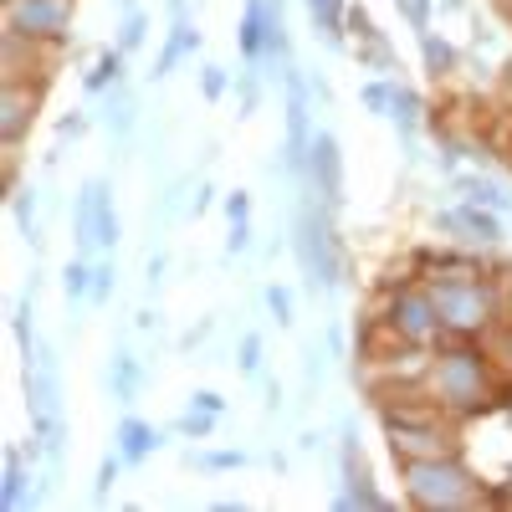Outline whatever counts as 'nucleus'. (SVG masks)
Here are the masks:
<instances>
[{
    "instance_id": "32",
    "label": "nucleus",
    "mask_w": 512,
    "mask_h": 512,
    "mask_svg": "<svg viewBox=\"0 0 512 512\" xmlns=\"http://www.w3.org/2000/svg\"><path fill=\"white\" fill-rule=\"evenodd\" d=\"M364 108L369 113H384V118H390V103H395V82H364Z\"/></svg>"
},
{
    "instance_id": "7",
    "label": "nucleus",
    "mask_w": 512,
    "mask_h": 512,
    "mask_svg": "<svg viewBox=\"0 0 512 512\" xmlns=\"http://www.w3.org/2000/svg\"><path fill=\"white\" fill-rule=\"evenodd\" d=\"M36 108H41V82H6V113H0V139L16 154L26 128L36 123Z\"/></svg>"
},
{
    "instance_id": "39",
    "label": "nucleus",
    "mask_w": 512,
    "mask_h": 512,
    "mask_svg": "<svg viewBox=\"0 0 512 512\" xmlns=\"http://www.w3.org/2000/svg\"><path fill=\"white\" fill-rule=\"evenodd\" d=\"M190 405H195V410H210V415H226V395H221V390H195Z\"/></svg>"
},
{
    "instance_id": "31",
    "label": "nucleus",
    "mask_w": 512,
    "mask_h": 512,
    "mask_svg": "<svg viewBox=\"0 0 512 512\" xmlns=\"http://www.w3.org/2000/svg\"><path fill=\"white\" fill-rule=\"evenodd\" d=\"M262 297H267V313L277 318V328H292V323H297V318H292V292H287L282 282H267Z\"/></svg>"
},
{
    "instance_id": "22",
    "label": "nucleus",
    "mask_w": 512,
    "mask_h": 512,
    "mask_svg": "<svg viewBox=\"0 0 512 512\" xmlns=\"http://www.w3.org/2000/svg\"><path fill=\"white\" fill-rule=\"evenodd\" d=\"M262 82H267V72L251 67V62L236 72V113H241V118H251L256 108H262Z\"/></svg>"
},
{
    "instance_id": "41",
    "label": "nucleus",
    "mask_w": 512,
    "mask_h": 512,
    "mask_svg": "<svg viewBox=\"0 0 512 512\" xmlns=\"http://www.w3.org/2000/svg\"><path fill=\"white\" fill-rule=\"evenodd\" d=\"M262 384H267V400H262V410H267V415H282V384H277V379H267V374H262Z\"/></svg>"
},
{
    "instance_id": "19",
    "label": "nucleus",
    "mask_w": 512,
    "mask_h": 512,
    "mask_svg": "<svg viewBox=\"0 0 512 512\" xmlns=\"http://www.w3.org/2000/svg\"><path fill=\"white\" fill-rule=\"evenodd\" d=\"M62 297L67 303H88L93 297V256H72V262L62 267Z\"/></svg>"
},
{
    "instance_id": "21",
    "label": "nucleus",
    "mask_w": 512,
    "mask_h": 512,
    "mask_svg": "<svg viewBox=\"0 0 512 512\" xmlns=\"http://www.w3.org/2000/svg\"><path fill=\"white\" fill-rule=\"evenodd\" d=\"M236 369L246 374V379H262L267 374V338L262 333H241V344H236Z\"/></svg>"
},
{
    "instance_id": "15",
    "label": "nucleus",
    "mask_w": 512,
    "mask_h": 512,
    "mask_svg": "<svg viewBox=\"0 0 512 512\" xmlns=\"http://www.w3.org/2000/svg\"><path fill=\"white\" fill-rule=\"evenodd\" d=\"M200 52V31L190 21H169V36H164V47H159V62H154V82H164L169 72H175L185 57Z\"/></svg>"
},
{
    "instance_id": "12",
    "label": "nucleus",
    "mask_w": 512,
    "mask_h": 512,
    "mask_svg": "<svg viewBox=\"0 0 512 512\" xmlns=\"http://www.w3.org/2000/svg\"><path fill=\"white\" fill-rule=\"evenodd\" d=\"M144 384H149V364L134 354V349H118L113 364H108V390L118 405H134L144 395Z\"/></svg>"
},
{
    "instance_id": "1",
    "label": "nucleus",
    "mask_w": 512,
    "mask_h": 512,
    "mask_svg": "<svg viewBox=\"0 0 512 512\" xmlns=\"http://www.w3.org/2000/svg\"><path fill=\"white\" fill-rule=\"evenodd\" d=\"M292 256H297V272H303V282L318 292H338L344 287V241L333 236V210L303 185V195H297V210H292Z\"/></svg>"
},
{
    "instance_id": "43",
    "label": "nucleus",
    "mask_w": 512,
    "mask_h": 512,
    "mask_svg": "<svg viewBox=\"0 0 512 512\" xmlns=\"http://www.w3.org/2000/svg\"><path fill=\"white\" fill-rule=\"evenodd\" d=\"M313 98H318V103H333V88H328L323 72H313Z\"/></svg>"
},
{
    "instance_id": "33",
    "label": "nucleus",
    "mask_w": 512,
    "mask_h": 512,
    "mask_svg": "<svg viewBox=\"0 0 512 512\" xmlns=\"http://www.w3.org/2000/svg\"><path fill=\"white\" fill-rule=\"evenodd\" d=\"M395 6L410 21V31H431V6H436V0H395Z\"/></svg>"
},
{
    "instance_id": "4",
    "label": "nucleus",
    "mask_w": 512,
    "mask_h": 512,
    "mask_svg": "<svg viewBox=\"0 0 512 512\" xmlns=\"http://www.w3.org/2000/svg\"><path fill=\"white\" fill-rule=\"evenodd\" d=\"M72 16H77V0H6V31H21L41 47H67Z\"/></svg>"
},
{
    "instance_id": "25",
    "label": "nucleus",
    "mask_w": 512,
    "mask_h": 512,
    "mask_svg": "<svg viewBox=\"0 0 512 512\" xmlns=\"http://www.w3.org/2000/svg\"><path fill=\"white\" fill-rule=\"evenodd\" d=\"M123 466H128V461L118 456V446L98 456V477H93V502H98V507L113 497V487H118V477H123Z\"/></svg>"
},
{
    "instance_id": "13",
    "label": "nucleus",
    "mask_w": 512,
    "mask_h": 512,
    "mask_svg": "<svg viewBox=\"0 0 512 512\" xmlns=\"http://www.w3.org/2000/svg\"><path fill=\"white\" fill-rule=\"evenodd\" d=\"M441 226H451V231H466L472 241H502V216L497 210H487V205H477V200H466V205H456V210H446L441 216Z\"/></svg>"
},
{
    "instance_id": "14",
    "label": "nucleus",
    "mask_w": 512,
    "mask_h": 512,
    "mask_svg": "<svg viewBox=\"0 0 512 512\" xmlns=\"http://www.w3.org/2000/svg\"><path fill=\"white\" fill-rule=\"evenodd\" d=\"M303 6H308L313 31L328 41L333 52H344L349 47V6H344V0H303Z\"/></svg>"
},
{
    "instance_id": "8",
    "label": "nucleus",
    "mask_w": 512,
    "mask_h": 512,
    "mask_svg": "<svg viewBox=\"0 0 512 512\" xmlns=\"http://www.w3.org/2000/svg\"><path fill=\"white\" fill-rule=\"evenodd\" d=\"M98 123L108 128V139H113V144H128V139L139 134V93L128 88V82L108 88L103 103H98Z\"/></svg>"
},
{
    "instance_id": "26",
    "label": "nucleus",
    "mask_w": 512,
    "mask_h": 512,
    "mask_svg": "<svg viewBox=\"0 0 512 512\" xmlns=\"http://www.w3.org/2000/svg\"><path fill=\"white\" fill-rule=\"evenodd\" d=\"M113 292H118V262L108 251V256H93V297H88V308H103Z\"/></svg>"
},
{
    "instance_id": "11",
    "label": "nucleus",
    "mask_w": 512,
    "mask_h": 512,
    "mask_svg": "<svg viewBox=\"0 0 512 512\" xmlns=\"http://www.w3.org/2000/svg\"><path fill=\"white\" fill-rule=\"evenodd\" d=\"M6 200H11V226H16V236H21L31 251H41V190L26 185V180H16V185L6 190Z\"/></svg>"
},
{
    "instance_id": "38",
    "label": "nucleus",
    "mask_w": 512,
    "mask_h": 512,
    "mask_svg": "<svg viewBox=\"0 0 512 512\" xmlns=\"http://www.w3.org/2000/svg\"><path fill=\"white\" fill-rule=\"evenodd\" d=\"M221 205H226V221H246V216H251V195H246V190H231Z\"/></svg>"
},
{
    "instance_id": "16",
    "label": "nucleus",
    "mask_w": 512,
    "mask_h": 512,
    "mask_svg": "<svg viewBox=\"0 0 512 512\" xmlns=\"http://www.w3.org/2000/svg\"><path fill=\"white\" fill-rule=\"evenodd\" d=\"M123 57H128V52L103 47V52H98V62H93L88 72H82V93H88V98H103L108 88H118V82H123Z\"/></svg>"
},
{
    "instance_id": "35",
    "label": "nucleus",
    "mask_w": 512,
    "mask_h": 512,
    "mask_svg": "<svg viewBox=\"0 0 512 512\" xmlns=\"http://www.w3.org/2000/svg\"><path fill=\"white\" fill-rule=\"evenodd\" d=\"M82 134H88V113H82V108H72L67 118H57V144H67V139L77 144Z\"/></svg>"
},
{
    "instance_id": "3",
    "label": "nucleus",
    "mask_w": 512,
    "mask_h": 512,
    "mask_svg": "<svg viewBox=\"0 0 512 512\" xmlns=\"http://www.w3.org/2000/svg\"><path fill=\"white\" fill-rule=\"evenodd\" d=\"M26 410H31V431L36 436L67 425V415H62V359H57L52 344H41L26 359Z\"/></svg>"
},
{
    "instance_id": "24",
    "label": "nucleus",
    "mask_w": 512,
    "mask_h": 512,
    "mask_svg": "<svg viewBox=\"0 0 512 512\" xmlns=\"http://www.w3.org/2000/svg\"><path fill=\"white\" fill-rule=\"evenodd\" d=\"M216 425H221V415H210V410H195V405H185V415L169 425L175 436H185V441H210L216 436Z\"/></svg>"
},
{
    "instance_id": "9",
    "label": "nucleus",
    "mask_w": 512,
    "mask_h": 512,
    "mask_svg": "<svg viewBox=\"0 0 512 512\" xmlns=\"http://www.w3.org/2000/svg\"><path fill=\"white\" fill-rule=\"evenodd\" d=\"M113 446H118V456L128 461V466H144L159 446H164V431L154 420H144V415H123L118 425H113Z\"/></svg>"
},
{
    "instance_id": "28",
    "label": "nucleus",
    "mask_w": 512,
    "mask_h": 512,
    "mask_svg": "<svg viewBox=\"0 0 512 512\" xmlns=\"http://www.w3.org/2000/svg\"><path fill=\"white\" fill-rule=\"evenodd\" d=\"M190 466H200V472H241L246 451H190Z\"/></svg>"
},
{
    "instance_id": "34",
    "label": "nucleus",
    "mask_w": 512,
    "mask_h": 512,
    "mask_svg": "<svg viewBox=\"0 0 512 512\" xmlns=\"http://www.w3.org/2000/svg\"><path fill=\"white\" fill-rule=\"evenodd\" d=\"M251 241H256V231H251V216H246V221H231L226 256H251Z\"/></svg>"
},
{
    "instance_id": "5",
    "label": "nucleus",
    "mask_w": 512,
    "mask_h": 512,
    "mask_svg": "<svg viewBox=\"0 0 512 512\" xmlns=\"http://www.w3.org/2000/svg\"><path fill=\"white\" fill-rule=\"evenodd\" d=\"M113 216V180L108 175H88L72 195V246L82 256H98V236L103 221Z\"/></svg>"
},
{
    "instance_id": "18",
    "label": "nucleus",
    "mask_w": 512,
    "mask_h": 512,
    "mask_svg": "<svg viewBox=\"0 0 512 512\" xmlns=\"http://www.w3.org/2000/svg\"><path fill=\"white\" fill-rule=\"evenodd\" d=\"M190 190H195V175H190V169L164 185V195H159V226H169V221L190 216Z\"/></svg>"
},
{
    "instance_id": "29",
    "label": "nucleus",
    "mask_w": 512,
    "mask_h": 512,
    "mask_svg": "<svg viewBox=\"0 0 512 512\" xmlns=\"http://www.w3.org/2000/svg\"><path fill=\"white\" fill-rule=\"evenodd\" d=\"M323 349L318 344H303V400H313L318 390H323Z\"/></svg>"
},
{
    "instance_id": "36",
    "label": "nucleus",
    "mask_w": 512,
    "mask_h": 512,
    "mask_svg": "<svg viewBox=\"0 0 512 512\" xmlns=\"http://www.w3.org/2000/svg\"><path fill=\"white\" fill-rule=\"evenodd\" d=\"M164 272H169V256H164V251H154L149 262H144V287H149V297L164 287Z\"/></svg>"
},
{
    "instance_id": "20",
    "label": "nucleus",
    "mask_w": 512,
    "mask_h": 512,
    "mask_svg": "<svg viewBox=\"0 0 512 512\" xmlns=\"http://www.w3.org/2000/svg\"><path fill=\"white\" fill-rule=\"evenodd\" d=\"M456 185L466 190V200H477V205L497 210V216H507V210H512V195H507L497 180H482V175H456Z\"/></svg>"
},
{
    "instance_id": "27",
    "label": "nucleus",
    "mask_w": 512,
    "mask_h": 512,
    "mask_svg": "<svg viewBox=\"0 0 512 512\" xmlns=\"http://www.w3.org/2000/svg\"><path fill=\"white\" fill-rule=\"evenodd\" d=\"M149 41V11L139 6V11H123V21H118V52H139Z\"/></svg>"
},
{
    "instance_id": "23",
    "label": "nucleus",
    "mask_w": 512,
    "mask_h": 512,
    "mask_svg": "<svg viewBox=\"0 0 512 512\" xmlns=\"http://www.w3.org/2000/svg\"><path fill=\"white\" fill-rule=\"evenodd\" d=\"M420 57H425V72H431V77H446L456 67V47L441 41L436 31H420Z\"/></svg>"
},
{
    "instance_id": "30",
    "label": "nucleus",
    "mask_w": 512,
    "mask_h": 512,
    "mask_svg": "<svg viewBox=\"0 0 512 512\" xmlns=\"http://www.w3.org/2000/svg\"><path fill=\"white\" fill-rule=\"evenodd\" d=\"M226 88H231V72H226L221 62H205V67H200V93H205V103H221Z\"/></svg>"
},
{
    "instance_id": "6",
    "label": "nucleus",
    "mask_w": 512,
    "mask_h": 512,
    "mask_svg": "<svg viewBox=\"0 0 512 512\" xmlns=\"http://www.w3.org/2000/svg\"><path fill=\"white\" fill-rule=\"evenodd\" d=\"M303 185L328 205L338 210L344 205V149H338V139L328 134V128H318L313 144H308V164H303Z\"/></svg>"
},
{
    "instance_id": "10",
    "label": "nucleus",
    "mask_w": 512,
    "mask_h": 512,
    "mask_svg": "<svg viewBox=\"0 0 512 512\" xmlns=\"http://www.w3.org/2000/svg\"><path fill=\"white\" fill-rule=\"evenodd\" d=\"M267 21H272V6H267V0H241L236 47H241V62H251V67H262V52H267Z\"/></svg>"
},
{
    "instance_id": "40",
    "label": "nucleus",
    "mask_w": 512,
    "mask_h": 512,
    "mask_svg": "<svg viewBox=\"0 0 512 512\" xmlns=\"http://www.w3.org/2000/svg\"><path fill=\"white\" fill-rule=\"evenodd\" d=\"M210 333H216V318H205L200 328H190V333L180 338V354H190V349H200V344H205V338H210Z\"/></svg>"
},
{
    "instance_id": "44",
    "label": "nucleus",
    "mask_w": 512,
    "mask_h": 512,
    "mask_svg": "<svg viewBox=\"0 0 512 512\" xmlns=\"http://www.w3.org/2000/svg\"><path fill=\"white\" fill-rule=\"evenodd\" d=\"M210 507H216V512H241V507H246V497H216Z\"/></svg>"
},
{
    "instance_id": "37",
    "label": "nucleus",
    "mask_w": 512,
    "mask_h": 512,
    "mask_svg": "<svg viewBox=\"0 0 512 512\" xmlns=\"http://www.w3.org/2000/svg\"><path fill=\"white\" fill-rule=\"evenodd\" d=\"M210 205H216V185H210V180H200V185H195V195H190V216L200 221Z\"/></svg>"
},
{
    "instance_id": "2",
    "label": "nucleus",
    "mask_w": 512,
    "mask_h": 512,
    "mask_svg": "<svg viewBox=\"0 0 512 512\" xmlns=\"http://www.w3.org/2000/svg\"><path fill=\"white\" fill-rule=\"evenodd\" d=\"M282 113H287V139H282V164L303 180V164H308V144H313V77H303V67H287L282 72Z\"/></svg>"
},
{
    "instance_id": "17",
    "label": "nucleus",
    "mask_w": 512,
    "mask_h": 512,
    "mask_svg": "<svg viewBox=\"0 0 512 512\" xmlns=\"http://www.w3.org/2000/svg\"><path fill=\"white\" fill-rule=\"evenodd\" d=\"M420 113H425L420 93H415V88H400V82H395V103H390V118H395V128H400L405 149H410V144H415V134H420Z\"/></svg>"
},
{
    "instance_id": "42",
    "label": "nucleus",
    "mask_w": 512,
    "mask_h": 512,
    "mask_svg": "<svg viewBox=\"0 0 512 512\" xmlns=\"http://www.w3.org/2000/svg\"><path fill=\"white\" fill-rule=\"evenodd\" d=\"M134 328H139V333H154V328H159V308H139V313H134Z\"/></svg>"
}]
</instances>
